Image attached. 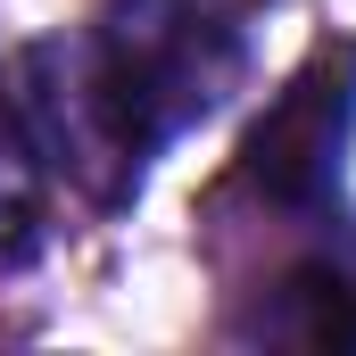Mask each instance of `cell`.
I'll list each match as a JSON object with an SVG mask.
<instances>
[{"mask_svg": "<svg viewBox=\"0 0 356 356\" xmlns=\"http://www.w3.org/2000/svg\"><path fill=\"white\" fill-rule=\"evenodd\" d=\"M83 50L149 158L199 116H216L249 67V33L224 0H99Z\"/></svg>", "mask_w": 356, "mask_h": 356, "instance_id": "6da1fadb", "label": "cell"}, {"mask_svg": "<svg viewBox=\"0 0 356 356\" xmlns=\"http://www.w3.org/2000/svg\"><path fill=\"white\" fill-rule=\"evenodd\" d=\"M348 141H356V33H332L290 67V83L249 124L241 182L266 191L273 207H315L332 199V182L348 166Z\"/></svg>", "mask_w": 356, "mask_h": 356, "instance_id": "3957f363", "label": "cell"}, {"mask_svg": "<svg viewBox=\"0 0 356 356\" xmlns=\"http://www.w3.org/2000/svg\"><path fill=\"white\" fill-rule=\"evenodd\" d=\"M282 340L298 348H356V249H323L282 273Z\"/></svg>", "mask_w": 356, "mask_h": 356, "instance_id": "277c9868", "label": "cell"}, {"mask_svg": "<svg viewBox=\"0 0 356 356\" xmlns=\"http://www.w3.org/2000/svg\"><path fill=\"white\" fill-rule=\"evenodd\" d=\"M42 241H50V224H42V166L8 141V124H0V266H33L42 257Z\"/></svg>", "mask_w": 356, "mask_h": 356, "instance_id": "5b68a950", "label": "cell"}, {"mask_svg": "<svg viewBox=\"0 0 356 356\" xmlns=\"http://www.w3.org/2000/svg\"><path fill=\"white\" fill-rule=\"evenodd\" d=\"M0 124L42 166V182H67L91 207H124L141 191L149 149L124 133V116H116V99L99 83V67H91L83 33L8 50V67H0Z\"/></svg>", "mask_w": 356, "mask_h": 356, "instance_id": "7a4b0ae2", "label": "cell"}]
</instances>
